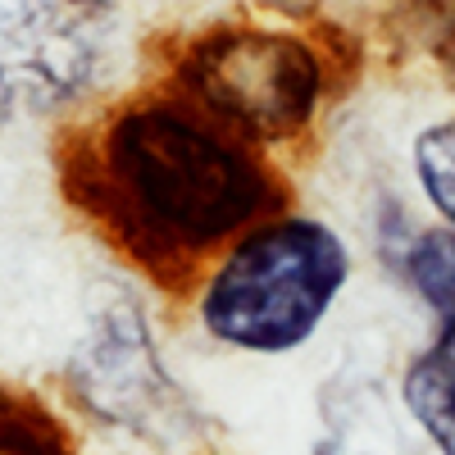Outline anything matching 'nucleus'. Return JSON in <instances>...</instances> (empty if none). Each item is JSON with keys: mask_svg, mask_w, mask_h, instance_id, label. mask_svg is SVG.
Masks as SVG:
<instances>
[{"mask_svg": "<svg viewBox=\"0 0 455 455\" xmlns=\"http://www.w3.org/2000/svg\"><path fill=\"white\" fill-rule=\"evenodd\" d=\"M0 455H78V446L46 401L0 383Z\"/></svg>", "mask_w": 455, "mask_h": 455, "instance_id": "nucleus-7", "label": "nucleus"}, {"mask_svg": "<svg viewBox=\"0 0 455 455\" xmlns=\"http://www.w3.org/2000/svg\"><path fill=\"white\" fill-rule=\"evenodd\" d=\"M173 92L264 150L310 128L323 100V60L296 32L233 23L182 46Z\"/></svg>", "mask_w": 455, "mask_h": 455, "instance_id": "nucleus-3", "label": "nucleus"}, {"mask_svg": "<svg viewBox=\"0 0 455 455\" xmlns=\"http://www.w3.org/2000/svg\"><path fill=\"white\" fill-rule=\"evenodd\" d=\"M68 387L87 414L137 433L141 442H173L192 428V405L169 378L132 300H114L92 323L78 355L68 360Z\"/></svg>", "mask_w": 455, "mask_h": 455, "instance_id": "nucleus-5", "label": "nucleus"}, {"mask_svg": "<svg viewBox=\"0 0 455 455\" xmlns=\"http://www.w3.org/2000/svg\"><path fill=\"white\" fill-rule=\"evenodd\" d=\"M68 192L156 278H187L283 205L264 150L182 92L109 109L73 146Z\"/></svg>", "mask_w": 455, "mask_h": 455, "instance_id": "nucleus-1", "label": "nucleus"}, {"mask_svg": "<svg viewBox=\"0 0 455 455\" xmlns=\"http://www.w3.org/2000/svg\"><path fill=\"white\" fill-rule=\"evenodd\" d=\"M124 36V14L109 0H0V124L100 92Z\"/></svg>", "mask_w": 455, "mask_h": 455, "instance_id": "nucleus-4", "label": "nucleus"}, {"mask_svg": "<svg viewBox=\"0 0 455 455\" xmlns=\"http://www.w3.org/2000/svg\"><path fill=\"white\" fill-rule=\"evenodd\" d=\"M401 269L410 278V287L424 296V306L455 328V228H428L419 233L405 255Z\"/></svg>", "mask_w": 455, "mask_h": 455, "instance_id": "nucleus-8", "label": "nucleus"}, {"mask_svg": "<svg viewBox=\"0 0 455 455\" xmlns=\"http://www.w3.org/2000/svg\"><path fill=\"white\" fill-rule=\"evenodd\" d=\"M414 178H419L428 205L455 228V124H437L414 141Z\"/></svg>", "mask_w": 455, "mask_h": 455, "instance_id": "nucleus-9", "label": "nucleus"}, {"mask_svg": "<svg viewBox=\"0 0 455 455\" xmlns=\"http://www.w3.org/2000/svg\"><path fill=\"white\" fill-rule=\"evenodd\" d=\"M410 419L428 433V442L442 455H455V328L442 323V332L410 360L401 383Z\"/></svg>", "mask_w": 455, "mask_h": 455, "instance_id": "nucleus-6", "label": "nucleus"}, {"mask_svg": "<svg viewBox=\"0 0 455 455\" xmlns=\"http://www.w3.org/2000/svg\"><path fill=\"white\" fill-rule=\"evenodd\" d=\"M351 278V251L315 214H269L228 242L201 283V323L246 355H287L319 332Z\"/></svg>", "mask_w": 455, "mask_h": 455, "instance_id": "nucleus-2", "label": "nucleus"}]
</instances>
